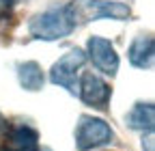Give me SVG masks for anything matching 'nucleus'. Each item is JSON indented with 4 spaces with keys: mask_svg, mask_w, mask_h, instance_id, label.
<instances>
[{
    "mask_svg": "<svg viewBox=\"0 0 155 151\" xmlns=\"http://www.w3.org/2000/svg\"><path fill=\"white\" fill-rule=\"evenodd\" d=\"M125 123L138 132H153L155 127V108L153 104H136L125 117Z\"/></svg>",
    "mask_w": 155,
    "mask_h": 151,
    "instance_id": "9",
    "label": "nucleus"
},
{
    "mask_svg": "<svg viewBox=\"0 0 155 151\" xmlns=\"http://www.w3.org/2000/svg\"><path fill=\"white\" fill-rule=\"evenodd\" d=\"M17 78L19 84L26 91H41L43 89V71L35 61H26L17 65Z\"/></svg>",
    "mask_w": 155,
    "mask_h": 151,
    "instance_id": "10",
    "label": "nucleus"
},
{
    "mask_svg": "<svg viewBox=\"0 0 155 151\" xmlns=\"http://www.w3.org/2000/svg\"><path fill=\"white\" fill-rule=\"evenodd\" d=\"M2 151H39V134L28 125H15L7 132Z\"/></svg>",
    "mask_w": 155,
    "mask_h": 151,
    "instance_id": "7",
    "label": "nucleus"
},
{
    "mask_svg": "<svg viewBox=\"0 0 155 151\" xmlns=\"http://www.w3.org/2000/svg\"><path fill=\"white\" fill-rule=\"evenodd\" d=\"M114 138L112 127L104 119H95L88 115H82L75 127V147L80 151H88L95 147H104Z\"/></svg>",
    "mask_w": 155,
    "mask_h": 151,
    "instance_id": "3",
    "label": "nucleus"
},
{
    "mask_svg": "<svg viewBox=\"0 0 155 151\" xmlns=\"http://www.w3.org/2000/svg\"><path fill=\"white\" fill-rule=\"evenodd\" d=\"M153 56H155V41L153 37L142 35V37H136L134 43L127 50V59L134 67L138 69H149L153 65Z\"/></svg>",
    "mask_w": 155,
    "mask_h": 151,
    "instance_id": "8",
    "label": "nucleus"
},
{
    "mask_svg": "<svg viewBox=\"0 0 155 151\" xmlns=\"http://www.w3.org/2000/svg\"><path fill=\"white\" fill-rule=\"evenodd\" d=\"M0 125H2V115H0Z\"/></svg>",
    "mask_w": 155,
    "mask_h": 151,
    "instance_id": "13",
    "label": "nucleus"
},
{
    "mask_svg": "<svg viewBox=\"0 0 155 151\" xmlns=\"http://www.w3.org/2000/svg\"><path fill=\"white\" fill-rule=\"evenodd\" d=\"M84 61H86V54H84L82 50H78V48L69 50L67 54H63L61 59L52 65V69H50V80H52L54 84L65 86L71 95H75V93H78L75 76H78V69L84 65Z\"/></svg>",
    "mask_w": 155,
    "mask_h": 151,
    "instance_id": "4",
    "label": "nucleus"
},
{
    "mask_svg": "<svg viewBox=\"0 0 155 151\" xmlns=\"http://www.w3.org/2000/svg\"><path fill=\"white\" fill-rule=\"evenodd\" d=\"M78 93H80V97H82L84 104H88V106H93L97 110H106L108 108V102H110L112 89L99 78V76L86 71L82 76V82H80Z\"/></svg>",
    "mask_w": 155,
    "mask_h": 151,
    "instance_id": "6",
    "label": "nucleus"
},
{
    "mask_svg": "<svg viewBox=\"0 0 155 151\" xmlns=\"http://www.w3.org/2000/svg\"><path fill=\"white\" fill-rule=\"evenodd\" d=\"M86 48H88V56H91L93 65L99 71H104L108 76H114L119 71V54H116L114 45L108 39L93 35L86 43Z\"/></svg>",
    "mask_w": 155,
    "mask_h": 151,
    "instance_id": "5",
    "label": "nucleus"
},
{
    "mask_svg": "<svg viewBox=\"0 0 155 151\" xmlns=\"http://www.w3.org/2000/svg\"><path fill=\"white\" fill-rule=\"evenodd\" d=\"M13 2H15V0H0V17L9 13V9L13 7Z\"/></svg>",
    "mask_w": 155,
    "mask_h": 151,
    "instance_id": "11",
    "label": "nucleus"
},
{
    "mask_svg": "<svg viewBox=\"0 0 155 151\" xmlns=\"http://www.w3.org/2000/svg\"><path fill=\"white\" fill-rule=\"evenodd\" d=\"M73 22H95L101 17H110V20H129L131 9L125 2H114V0H73L69 5Z\"/></svg>",
    "mask_w": 155,
    "mask_h": 151,
    "instance_id": "2",
    "label": "nucleus"
},
{
    "mask_svg": "<svg viewBox=\"0 0 155 151\" xmlns=\"http://www.w3.org/2000/svg\"><path fill=\"white\" fill-rule=\"evenodd\" d=\"M142 149H147V151H153V136L149 134L144 140H142Z\"/></svg>",
    "mask_w": 155,
    "mask_h": 151,
    "instance_id": "12",
    "label": "nucleus"
},
{
    "mask_svg": "<svg viewBox=\"0 0 155 151\" xmlns=\"http://www.w3.org/2000/svg\"><path fill=\"white\" fill-rule=\"evenodd\" d=\"M75 28V22L71 17L69 5L65 7H54L48 9L43 13L35 15L28 22V32L32 39H41V41H56L63 37L71 35V30Z\"/></svg>",
    "mask_w": 155,
    "mask_h": 151,
    "instance_id": "1",
    "label": "nucleus"
}]
</instances>
